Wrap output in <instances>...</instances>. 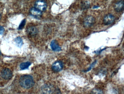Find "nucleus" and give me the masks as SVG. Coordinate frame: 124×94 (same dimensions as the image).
<instances>
[{
  "label": "nucleus",
  "mask_w": 124,
  "mask_h": 94,
  "mask_svg": "<svg viewBox=\"0 0 124 94\" xmlns=\"http://www.w3.org/2000/svg\"><path fill=\"white\" fill-rule=\"evenodd\" d=\"M42 91L43 94H53L54 92V89L51 85H45L42 87Z\"/></svg>",
  "instance_id": "0eeeda50"
},
{
  "label": "nucleus",
  "mask_w": 124,
  "mask_h": 94,
  "mask_svg": "<svg viewBox=\"0 0 124 94\" xmlns=\"http://www.w3.org/2000/svg\"><path fill=\"white\" fill-rule=\"evenodd\" d=\"M1 76L5 79H10L13 76V73L10 69L6 68L3 69L1 72Z\"/></svg>",
  "instance_id": "423d86ee"
},
{
  "label": "nucleus",
  "mask_w": 124,
  "mask_h": 94,
  "mask_svg": "<svg viewBox=\"0 0 124 94\" xmlns=\"http://www.w3.org/2000/svg\"><path fill=\"white\" fill-rule=\"evenodd\" d=\"M50 46L51 49L54 51H59L61 50L62 48L59 45L57 41L53 40L51 41L50 43Z\"/></svg>",
  "instance_id": "9d476101"
},
{
  "label": "nucleus",
  "mask_w": 124,
  "mask_h": 94,
  "mask_svg": "<svg viewBox=\"0 0 124 94\" xmlns=\"http://www.w3.org/2000/svg\"><path fill=\"white\" fill-rule=\"evenodd\" d=\"M47 7V3L44 0H38L35 3V8L42 12L46 10Z\"/></svg>",
  "instance_id": "f03ea898"
},
{
  "label": "nucleus",
  "mask_w": 124,
  "mask_h": 94,
  "mask_svg": "<svg viewBox=\"0 0 124 94\" xmlns=\"http://www.w3.org/2000/svg\"><path fill=\"white\" fill-rule=\"evenodd\" d=\"M15 42L16 46L20 47L23 44V41L22 39L20 37H18L15 39Z\"/></svg>",
  "instance_id": "ddd939ff"
},
{
  "label": "nucleus",
  "mask_w": 124,
  "mask_h": 94,
  "mask_svg": "<svg viewBox=\"0 0 124 94\" xmlns=\"http://www.w3.org/2000/svg\"><path fill=\"white\" fill-rule=\"evenodd\" d=\"M19 83L21 87L26 89H29L34 85V81L31 76L24 75L22 76L19 79Z\"/></svg>",
  "instance_id": "f257e3e1"
},
{
  "label": "nucleus",
  "mask_w": 124,
  "mask_h": 94,
  "mask_svg": "<svg viewBox=\"0 0 124 94\" xmlns=\"http://www.w3.org/2000/svg\"><path fill=\"white\" fill-rule=\"evenodd\" d=\"M27 32L28 34L30 35H34L37 33V29L34 27H30L27 29Z\"/></svg>",
  "instance_id": "9b49d317"
},
{
  "label": "nucleus",
  "mask_w": 124,
  "mask_h": 94,
  "mask_svg": "<svg viewBox=\"0 0 124 94\" xmlns=\"http://www.w3.org/2000/svg\"><path fill=\"white\" fill-rule=\"evenodd\" d=\"M26 22V20H23L21 22V24H20V25H19V27L18 28L19 29H23V28L24 27V25H25Z\"/></svg>",
  "instance_id": "4468645a"
},
{
  "label": "nucleus",
  "mask_w": 124,
  "mask_h": 94,
  "mask_svg": "<svg viewBox=\"0 0 124 94\" xmlns=\"http://www.w3.org/2000/svg\"><path fill=\"white\" fill-rule=\"evenodd\" d=\"M124 4L123 0L116 2L114 6L115 10L117 12H122L124 9Z\"/></svg>",
  "instance_id": "1a4fd4ad"
},
{
  "label": "nucleus",
  "mask_w": 124,
  "mask_h": 94,
  "mask_svg": "<svg viewBox=\"0 0 124 94\" xmlns=\"http://www.w3.org/2000/svg\"></svg>",
  "instance_id": "f3484780"
},
{
  "label": "nucleus",
  "mask_w": 124,
  "mask_h": 94,
  "mask_svg": "<svg viewBox=\"0 0 124 94\" xmlns=\"http://www.w3.org/2000/svg\"><path fill=\"white\" fill-rule=\"evenodd\" d=\"M30 13L32 16L36 19H39L42 15V12L35 7L32 8L30 10Z\"/></svg>",
  "instance_id": "6e6552de"
},
{
  "label": "nucleus",
  "mask_w": 124,
  "mask_h": 94,
  "mask_svg": "<svg viewBox=\"0 0 124 94\" xmlns=\"http://www.w3.org/2000/svg\"><path fill=\"white\" fill-rule=\"evenodd\" d=\"M95 21V18L93 16H87L84 20V26L87 27H91L94 24Z\"/></svg>",
  "instance_id": "39448f33"
},
{
  "label": "nucleus",
  "mask_w": 124,
  "mask_h": 94,
  "mask_svg": "<svg viewBox=\"0 0 124 94\" xmlns=\"http://www.w3.org/2000/svg\"><path fill=\"white\" fill-rule=\"evenodd\" d=\"M115 18L114 15L112 14H106L104 17V24L105 25H109L111 24L115 21Z\"/></svg>",
  "instance_id": "20e7f679"
},
{
  "label": "nucleus",
  "mask_w": 124,
  "mask_h": 94,
  "mask_svg": "<svg viewBox=\"0 0 124 94\" xmlns=\"http://www.w3.org/2000/svg\"><path fill=\"white\" fill-rule=\"evenodd\" d=\"M31 63L29 61L27 62H24L22 63L20 65V67L21 69H25L28 68L31 65Z\"/></svg>",
  "instance_id": "f8f14e48"
},
{
  "label": "nucleus",
  "mask_w": 124,
  "mask_h": 94,
  "mask_svg": "<svg viewBox=\"0 0 124 94\" xmlns=\"http://www.w3.org/2000/svg\"><path fill=\"white\" fill-rule=\"evenodd\" d=\"M63 63L61 60H57L54 62L52 64L51 68L54 71L59 72L63 69Z\"/></svg>",
  "instance_id": "7ed1b4c3"
},
{
  "label": "nucleus",
  "mask_w": 124,
  "mask_h": 94,
  "mask_svg": "<svg viewBox=\"0 0 124 94\" xmlns=\"http://www.w3.org/2000/svg\"><path fill=\"white\" fill-rule=\"evenodd\" d=\"M96 61H94V62H93V63H92V64H91V65H90V67H89V68H88V69H87V70H86V71H85V72H87L89 71H90V70L91 69H92V68H93V67L94 66H95V64L96 63Z\"/></svg>",
  "instance_id": "2eb2a0df"
},
{
  "label": "nucleus",
  "mask_w": 124,
  "mask_h": 94,
  "mask_svg": "<svg viewBox=\"0 0 124 94\" xmlns=\"http://www.w3.org/2000/svg\"><path fill=\"white\" fill-rule=\"evenodd\" d=\"M4 28L2 26H0V34H2L4 32Z\"/></svg>",
  "instance_id": "dca6fc26"
}]
</instances>
